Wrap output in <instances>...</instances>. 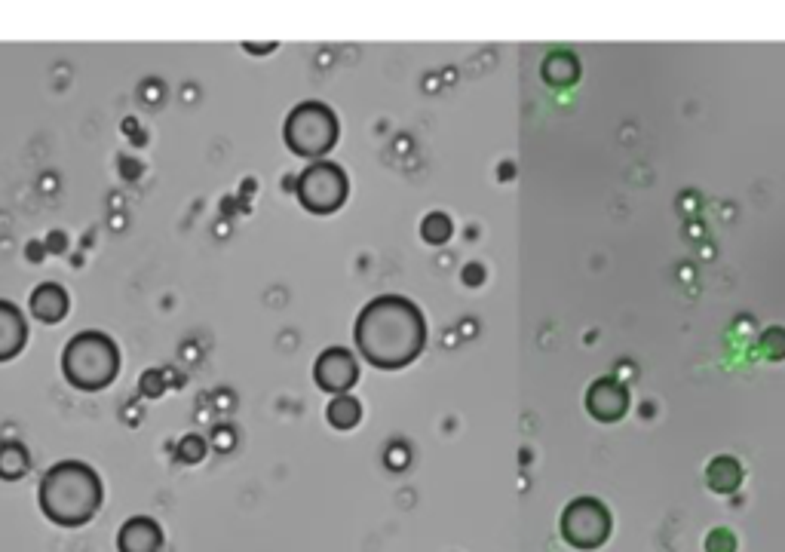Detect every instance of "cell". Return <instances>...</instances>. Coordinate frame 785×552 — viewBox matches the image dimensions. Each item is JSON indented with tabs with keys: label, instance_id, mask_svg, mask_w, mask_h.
Wrapping results in <instances>:
<instances>
[{
	"label": "cell",
	"instance_id": "6da1fadb",
	"mask_svg": "<svg viewBox=\"0 0 785 552\" xmlns=\"http://www.w3.org/2000/svg\"><path fill=\"white\" fill-rule=\"evenodd\" d=\"M359 356L375 368H402L421 356L427 344V319L405 295H381L368 301L353 329Z\"/></svg>",
	"mask_w": 785,
	"mask_h": 552
},
{
	"label": "cell",
	"instance_id": "7a4b0ae2",
	"mask_svg": "<svg viewBox=\"0 0 785 552\" xmlns=\"http://www.w3.org/2000/svg\"><path fill=\"white\" fill-rule=\"evenodd\" d=\"M102 506V479L99 473L80 464V460H62L40 482V510L43 516L62 525L80 528Z\"/></svg>",
	"mask_w": 785,
	"mask_h": 552
},
{
	"label": "cell",
	"instance_id": "3957f363",
	"mask_svg": "<svg viewBox=\"0 0 785 552\" xmlns=\"http://www.w3.org/2000/svg\"><path fill=\"white\" fill-rule=\"evenodd\" d=\"M65 378L80 390H102L117 378L120 350L105 332H80L62 356Z\"/></svg>",
	"mask_w": 785,
	"mask_h": 552
},
{
	"label": "cell",
	"instance_id": "277c9868",
	"mask_svg": "<svg viewBox=\"0 0 785 552\" xmlns=\"http://www.w3.org/2000/svg\"><path fill=\"white\" fill-rule=\"evenodd\" d=\"M286 145L307 160L326 157L338 145V117L329 105L322 102H301L286 117Z\"/></svg>",
	"mask_w": 785,
	"mask_h": 552
},
{
	"label": "cell",
	"instance_id": "5b68a950",
	"mask_svg": "<svg viewBox=\"0 0 785 552\" xmlns=\"http://www.w3.org/2000/svg\"><path fill=\"white\" fill-rule=\"evenodd\" d=\"M350 181L338 163L319 160L298 175V200L313 215H332L344 206Z\"/></svg>",
	"mask_w": 785,
	"mask_h": 552
},
{
	"label": "cell",
	"instance_id": "8992f818",
	"mask_svg": "<svg viewBox=\"0 0 785 552\" xmlns=\"http://www.w3.org/2000/svg\"><path fill=\"white\" fill-rule=\"evenodd\" d=\"M611 534V513L602 500L577 497L562 513V537L574 549H598Z\"/></svg>",
	"mask_w": 785,
	"mask_h": 552
},
{
	"label": "cell",
	"instance_id": "52a82bcc",
	"mask_svg": "<svg viewBox=\"0 0 785 552\" xmlns=\"http://www.w3.org/2000/svg\"><path fill=\"white\" fill-rule=\"evenodd\" d=\"M313 378L326 393H347L359 381V365L356 356L344 347H329L313 365Z\"/></svg>",
	"mask_w": 785,
	"mask_h": 552
},
{
	"label": "cell",
	"instance_id": "ba28073f",
	"mask_svg": "<svg viewBox=\"0 0 785 552\" xmlns=\"http://www.w3.org/2000/svg\"><path fill=\"white\" fill-rule=\"evenodd\" d=\"M586 408L595 421L602 424H614L620 418H626L629 411V390L623 381L617 378H598L592 381V387L586 390Z\"/></svg>",
	"mask_w": 785,
	"mask_h": 552
},
{
	"label": "cell",
	"instance_id": "9c48e42d",
	"mask_svg": "<svg viewBox=\"0 0 785 552\" xmlns=\"http://www.w3.org/2000/svg\"><path fill=\"white\" fill-rule=\"evenodd\" d=\"M160 546H163V531L148 516L129 519L120 528V534H117V549L120 552H160Z\"/></svg>",
	"mask_w": 785,
	"mask_h": 552
},
{
	"label": "cell",
	"instance_id": "30bf717a",
	"mask_svg": "<svg viewBox=\"0 0 785 552\" xmlns=\"http://www.w3.org/2000/svg\"><path fill=\"white\" fill-rule=\"evenodd\" d=\"M28 341V322L22 310L10 301H0V362L22 353Z\"/></svg>",
	"mask_w": 785,
	"mask_h": 552
},
{
	"label": "cell",
	"instance_id": "8fae6325",
	"mask_svg": "<svg viewBox=\"0 0 785 552\" xmlns=\"http://www.w3.org/2000/svg\"><path fill=\"white\" fill-rule=\"evenodd\" d=\"M31 313L43 322H59L68 313V295L56 283H43L31 292Z\"/></svg>",
	"mask_w": 785,
	"mask_h": 552
},
{
	"label": "cell",
	"instance_id": "7c38bea8",
	"mask_svg": "<svg viewBox=\"0 0 785 552\" xmlns=\"http://www.w3.org/2000/svg\"><path fill=\"white\" fill-rule=\"evenodd\" d=\"M706 482H709V488L718 491V494H733L736 488L743 485V467H740V460L730 457V454L715 457L712 464L706 467Z\"/></svg>",
	"mask_w": 785,
	"mask_h": 552
},
{
	"label": "cell",
	"instance_id": "4fadbf2b",
	"mask_svg": "<svg viewBox=\"0 0 785 552\" xmlns=\"http://www.w3.org/2000/svg\"><path fill=\"white\" fill-rule=\"evenodd\" d=\"M580 77V62L577 56H571L568 50H556V53H549L546 62H543V80L549 86H559V89H568L574 86Z\"/></svg>",
	"mask_w": 785,
	"mask_h": 552
},
{
	"label": "cell",
	"instance_id": "5bb4252c",
	"mask_svg": "<svg viewBox=\"0 0 785 552\" xmlns=\"http://www.w3.org/2000/svg\"><path fill=\"white\" fill-rule=\"evenodd\" d=\"M31 467V457L19 442H4L0 445V479H22Z\"/></svg>",
	"mask_w": 785,
	"mask_h": 552
},
{
	"label": "cell",
	"instance_id": "9a60e30c",
	"mask_svg": "<svg viewBox=\"0 0 785 552\" xmlns=\"http://www.w3.org/2000/svg\"><path fill=\"white\" fill-rule=\"evenodd\" d=\"M326 418H329V424H332L335 430H353V427L359 424V418H362V405H359L353 396L341 393V396L329 405Z\"/></svg>",
	"mask_w": 785,
	"mask_h": 552
},
{
	"label": "cell",
	"instance_id": "2e32d148",
	"mask_svg": "<svg viewBox=\"0 0 785 552\" xmlns=\"http://www.w3.org/2000/svg\"><path fill=\"white\" fill-rule=\"evenodd\" d=\"M451 230H454V227H451V218L442 215V212L427 215L424 224H421V234H424L427 243H445V240L451 237Z\"/></svg>",
	"mask_w": 785,
	"mask_h": 552
},
{
	"label": "cell",
	"instance_id": "e0dca14e",
	"mask_svg": "<svg viewBox=\"0 0 785 552\" xmlns=\"http://www.w3.org/2000/svg\"><path fill=\"white\" fill-rule=\"evenodd\" d=\"M761 350L767 359H785V329H767L761 338Z\"/></svg>",
	"mask_w": 785,
	"mask_h": 552
},
{
	"label": "cell",
	"instance_id": "ac0fdd59",
	"mask_svg": "<svg viewBox=\"0 0 785 552\" xmlns=\"http://www.w3.org/2000/svg\"><path fill=\"white\" fill-rule=\"evenodd\" d=\"M178 454H181V460H188V464H200L206 457V442L200 436H184L178 442Z\"/></svg>",
	"mask_w": 785,
	"mask_h": 552
},
{
	"label": "cell",
	"instance_id": "d6986e66",
	"mask_svg": "<svg viewBox=\"0 0 785 552\" xmlns=\"http://www.w3.org/2000/svg\"><path fill=\"white\" fill-rule=\"evenodd\" d=\"M706 552H736V537L730 528H715L706 537Z\"/></svg>",
	"mask_w": 785,
	"mask_h": 552
},
{
	"label": "cell",
	"instance_id": "ffe728a7",
	"mask_svg": "<svg viewBox=\"0 0 785 552\" xmlns=\"http://www.w3.org/2000/svg\"><path fill=\"white\" fill-rule=\"evenodd\" d=\"M142 390H145V393H151V396H160V393H163L160 375H157V372H148V375L142 378Z\"/></svg>",
	"mask_w": 785,
	"mask_h": 552
},
{
	"label": "cell",
	"instance_id": "44dd1931",
	"mask_svg": "<svg viewBox=\"0 0 785 552\" xmlns=\"http://www.w3.org/2000/svg\"><path fill=\"white\" fill-rule=\"evenodd\" d=\"M46 249H53V252H62V249H65V237H62V234H53L50 240H46Z\"/></svg>",
	"mask_w": 785,
	"mask_h": 552
},
{
	"label": "cell",
	"instance_id": "7402d4cb",
	"mask_svg": "<svg viewBox=\"0 0 785 552\" xmlns=\"http://www.w3.org/2000/svg\"><path fill=\"white\" fill-rule=\"evenodd\" d=\"M246 50H252V53H267V50H273V43H264V46H255V43H249Z\"/></svg>",
	"mask_w": 785,
	"mask_h": 552
}]
</instances>
